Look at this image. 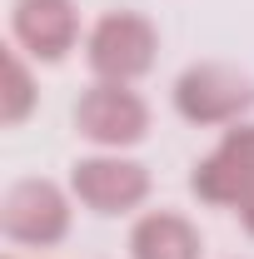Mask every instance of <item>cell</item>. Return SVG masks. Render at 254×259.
Here are the masks:
<instances>
[{
	"label": "cell",
	"instance_id": "obj_6",
	"mask_svg": "<svg viewBox=\"0 0 254 259\" xmlns=\"http://www.w3.org/2000/svg\"><path fill=\"white\" fill-rule=\"evenodd\" d=\"M190 190L199 204H215V209H234L254 190V120H239L224 130L220 145L194 164Z\"/></svg>",
	"mask_w": 254,
	"mask_h": 259
},
{
	"label": "cell",
	"instance_id": "obj_10",
	"mask_svg": "<svg viewBox=\"0 0 254 259\" xmlns=\"http://www.w3.org/2000/svg\"><path fill=\"white\" fill-rule=\"evenodd\" d=\"M234 214H239V225H244V234H249V239H254V190L244 194L239 204H234Z\"/></svg>",
	"mask_w": 254,
	"mask_h": 259
},
{
	"label": "cell",
	"instance_id": "obj_11",
	"mask_svg": "<svg viewBox=\"0 0 254 259\" xmlns=\"http://www.w3.org/2000/svg\"><path fill=\"white\" fill-rule=\"evenodd\" d=\"M10 259H15V254H10Z\"/></svg>",
	"mask_w": 254,
	"mask_h": 259
},
{
	"label": "cell",
	"instance_id": "obj_4",
	"mask_svg": "<svg viewBox=\"0 0 254 259\" xmlns=\"http://www.w3.org/2000/svg\"><path fill=\"white\" fill-rule=\"evenodd\" d=\"M70 194L95 214H135L150 199V169L120 150H100L70 169Z\"/></svg>",
	"mask_w": 254,
	"mask_h": 259
},
{
	"label": "cell",
	"instance_id": "obj_5",
	"mask_svg": "<svg viewBox=\"0 0 254 259\" xmlns=\"http://www.w3.org/2000/svg\"><path fill=\"white\" fill-rule=\"evenodd\" d=\"M75 130L100 145V150H130L150 135V105L135 95L130 85L95 80L85 95L75 100Z\"/></svg>",
	"mask_w": 254,
	"mask_h": 259
},
{
	"label": "cell",
	"instance_id": "obj_1",
	"mask_svg": "<svg viewBox=\"0 0 254 259\" xmlns=\"http://www.w3.org/2000/svg\"><path fill=\"white\" fill-rule=\"evenodd\" d=\"M175 110L180 120L199 130H229L254 110V80L239 65L224 60H194L180 80H175Z\"/></svg>",
	"mask_w": 254,
	"mask_h": 259
},
{
	"label": "cell",
	"instance_id": "obj_9",
	"mask_svg": "<svg viewBox=\"0 0 254 259\" xmlns=\"http://www.w3.org/2000/svg\"><path fill=\"white\" fill-rule=\"evenodd\" d=\"M40 105V90H35V75H30V60L25 50H5V90H0V125H25L30 110Z\"/></svg>",
	"mask_w": 254,
	"mask_h": 259
},
{
	"label": "cell",
	"instance_id": "obj_7",
	"mask_svg": "<svg viewBox=\"0 0 254 259\" xmlns=\"http://www.w3.org/2000/svg\"><path fill=\"white\" fill-rule=\"evenodd\" d=\"M10 35L30 60L60 65L80 40V10H75V0H15Z\"/></svg>",
	"mask_w": 254,
	"mask_h": 259
},
{
	"label": "cell",
	"instance_id": "obj_2",
	"mask_svg": "<svg viewBox=\"0 0 254 259\" xmlns=\"http://www.w3.org/2000/svg\"><path fill=\"white\" fill-rule=\"evenodd\" d=\"M155 55H159V30L135 10H110L85 35V60L95 70V80L135 85L155 70Z\"/></svg>",
	"mask_w": 254,
	"mask_h": 259
},
{
	"label": "cell",
	"instance_id": "obj_3",
	"mask_svg": "<svg viewBox=\"0 0 254 259\" xmlns=\"http://www.w3.org/2000/svg\"><path fill=\"white\" fill-rule=\"evenodd\" d=\"M70 199L75 194L60 190L55 180H15L10 190L0 194V234L10 244H25V249H50L70 234Z\"/></svg>",
	"mask_w": 254,
	"mask_h": 259
},
{
	"label": "cell",
	"instance_id": "obj_8",
	"mask_svg": "<svg viewBox=\"0 0 254 259\" xmlns=\"http://www.w3.org/2000/svg\"><path fill=\"white\" fill-rule=\"evenodd\" d=\"M199 229L175 209H145L130 229V259H199Z\"/></svg>",
	"mask_w": 254,
	"mask_h": 259
}]
</instances>
